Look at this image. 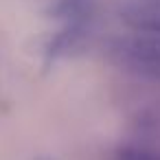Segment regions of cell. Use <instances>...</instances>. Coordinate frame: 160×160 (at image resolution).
<instances>
[{
  "instance_id": "7a4b0ae2",
  "label": "cell",
  "mask_w": 160,
  "mask_h": 160,
  "mask_svg": "<svg viewBox=\"0 0 160 160\" xmlns=\"http://www.w3.org/2000/svg\"><path fill=\"white\" fill-rule=\"evenodd\" d=\"M116 11L134 33L160 38V0H118Z\"/></svg>"
},
{
  "instance_id": "277c9868",
  "label": "cell",
  "mask_w": 160,
  "mask_h": 160,
  "mask_svg": "<svg viewBox=\"0 0 160 160\" xmlns=\"http://www.w3.org/2000/svg\"><path fill=\"white\" fill-rule=\"evenodd\" d=\"M35 160H55V158H48V156H40V158H35Z\"/></svg>"
},
{
  "instance_id": "6da1fadb",
  "label": "cell",
  "mask_w": 160,
  "mask_h": 160,
  "mask_svg": "<svg viewBox=\"0 0 160 160\" xmlns=\"http://www.w3.org/2000/svg\"><path fill=\"white\" fill-rule=\"evenodd\" d=\"M108 57L118 68L160 81V38L158 35H125L116 38L108 46Z\"/></svg>"
},
{
  "instance_id": "3957f363",
  "label": "cell",
  "mask_w": 160,
  "mask_h": 160,
  "mask_svg": "<svg viewBox=\"0 0 160 160\" xmlns=\"http://www.w3.org/2000/svg\"><path fill=\"white\" fill-rule=\"evenodd\" d=\"M97 13V0H55L51 16L62 22V27L90 29Z\"/></svg>"
}]
</instances>
